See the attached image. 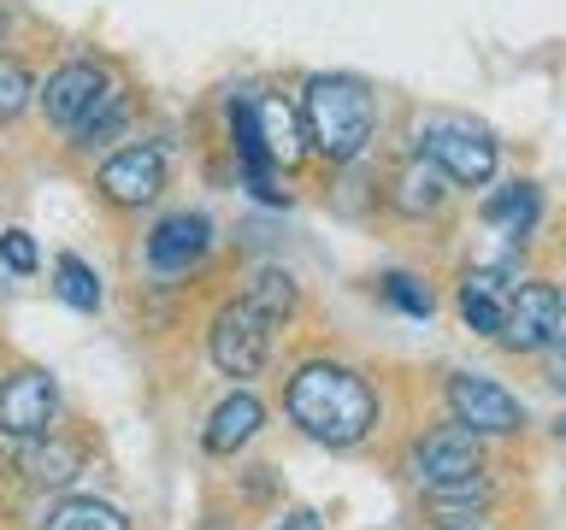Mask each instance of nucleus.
<instances>
[{
    "mask_svg": "<svg viewBox=\"0 0 566 530\" xmlns=\"http://www.w3.org/2000/svg\"><path fill=\"white\" fill-rule=\"evenodd\" d=\"M283 413L301 436L325 442V448H354L378 424V395L354 365L336 360H307L283 389Z\"/></svg>",
    "mask_w": 566,
    "mask_h": 530,
    "instance_id": "nucleus-1",
    "label": "nucleus"
},
{
    "mask_svg": "<svg viewBox=\"0 0 566 530\" xmlns=\"http://www.w3.org/2000/svg\"><path fill=\"white\" fill-rule=\"evenodd\" d=\"M301 118H307V148L325 166H354L378 136V95L348 71H318L301 95Z\"/></svg>",
    "mask_w": 566,
    "mask_h": 530,
    "instance_id": "nucleus-2",
    "label": "nucleus"
},
{
    "mask_svg": "<svg viewBox=\"0 0 566 530\" xmlns=\"http://www.w3.org/2000/svg\"><path fill=\"white\" fill-rule=\"evenodd\" d=\"M207 353L224 378H260V365L272 360V318H265L248 295H237L230 307H219V318H212Z\"/></svg>",
    "mask_w": 566,
    "mask_h": 530,
    "instance_id": "nucleus-3",
    "label": "nucleus"
},
{
    "mask_svg": "<svg viewBox=\"0 0 566 530\" xmlns=\"http://www.w3.org/2000/svg\"><path fill=\"white\" fill-rule=\"evenodd\" d=\"M419 153L437 159V171L449 177L460 189H484L495 177V141L490 130H478V124H460V118H431L419 130Z\"/></svg>",
    "mask_w": 566,
    "mask_h": 530,
    "instance_id": "nucleus-4",
    "label": "nucleus"
},
{
    "mask_svg": "<svg viewBox=\"0 0 566 530\" xmlns=\"http://www.w3.org/2000/svg\"><path fill=\"white\" fill-rule=\"evenodd\" d=\"M484 471V448H478V431L472 424H437V431L419 436L413 448V477L424 489H449V484H472Z\"/></svg>",
    "mask_w": 566,
    "mask_h": 530,
    "instance_id": "nucleus-5",
    "label": "nucleus"
},
{
    "mask_svg": "<svg viewBox=\"0 0 566 530\" xmlns=\"http://www.w3.org/2000/svg\"><path fill=\"white\" fill-rule=\"evenodd\" d=\"M106 71L95 60H65L60 71H48V83H42V95H35V106H42V118L53 124V130H77V124L95 113V100L106 95Z\"/></svg>",
    "mask_w": 566,
    "mask_h": 530,
    "instance_id": "nucleus-6",
    "label": "nucleus"
},
{
    "mask_svg": "<svg viewBox=\"0 0 566 530\" xmlns=\"http://www.w3.org/2000/svg\"><path fill=\"white\" fill-rule=\"evenodd\" d=\"M53 413H60V389H53L48 371L24 365V371H12V378H0V431L12 442L48 436Z\"/></svg>",
    "mask_w": 566,
    "mask_h": 530,
    "instance_id": "nucleus-7",
    "label": "nucleus"
},
{
    "mask_svg": "<svg viewBox=\"0 0 566 530\" xmlns=\"http://www.w3.org/2000/svg\"><path fill=\"white\" fill-rule=\"evenodd\" d=\"M95 189L113 206H148L154 194L166 189V153H159L154 141H130V148H118L95 171Z\"/></svg>",
    "mask_w": 566,
    "mask_h": 530,
    "instance_id": "nucleus-8",
    "label": "nucleus"
},
{
    "mask_svg": "<svg viewBox=\"0 0 566 530\" xmlns=\"http://www.w3.org/2000/svg\"><path fill=\"white\" fill-rule=\"evenodd\" d=\"M449 406L460 424H472L478 436H513L525 424V406L507 395L502 383L490 378H472V371H460V378H449Z\"/></svg>",
    "mask_w": 566,
    "mask_h": 530,
    "instance_id": "nucleus-9",
    "label": "nucleus"
},
{
    "mask_svg": "<svg viewBox=\"0 0 566 530\" xmlns=\"http://www.w3.org/2000/svg\"><path fill=\"white\" fill-rule=\"evenodd\" d=\"M555 318H560V289L555 283H520L507 300V325H502V342L507 353H543L555 342Z\"/></svg>",
    "mask_w": 566,
    "mask_h": 530,
    "instance_id": "nucleus-10",
    "label": "nucleus"
},
{
    "mask_svg": "<svg viewBox=\"0 0 566 530\" xmlns=\"http://www.w3.org/2000/svg\"><path fill=\"white\" fill-rule=\"evenodd\" d=\"M207 247H212V224L201 212H171L148 236V265L154 272H189L195 259H207Z\"/></svg>",
    "mask_w": 566,
    "mask_h": 530,
    "instance_id": "nucleus-11",
    "label": "nucleus"
},
{
    "mask_svg": "<svg viewBox=\"0 0 566 530\" xmlns=\"http://www.w3.org/2000/svg\"><path fill=\"white\" fill-rule=\"evenodd\" d=\"M230 136H237V159H242V177H248V189L260 194V201H283V189H277V159L272 148H265V136H260V106L254 100H237L230 106Z\"/></svg>",
    "mask_w": 566,
    "mask_h": 530,
    "instance_id": "nucleus-12",
    "label": "nucleus"
},
{
    "mask_svg": "<svg viewBox=\"0 0 566 530\" xmlns=\"http://www.w3.org/2000/svg\"><path fill=\"white\" fill-rule=\"evenodd\" d=\"M442 201H449V177L437 171V159L413 153L396 177H389V206H396L401 219H431Z\"/></svg>",
    "mask_w": 566,
    "mask_h": 530,
    "instance_id": "nucleus-13",
    "label": "nucleus"
},
{
    "mask_svg": "<svg viewBox=\"0 0 566 530\" xmlns=\"http://www.w3.org/2000/svg\"><path fill=\"white\" fill-rule=\"evenodd\" d=\"M260 424H265V406L248 395V389H237V395H224L219 406H212V418L201 431V448L207 454H237L260 436Z\"/></svg>",
    "mask_w": 566,
    "mask_h": 530,
    "instance_id": "nucleus-14",
    "label": "nucleus"
},
{
    "mask_svg": "<svg viewBox=\"0 0 566 530\" xmlns=\"http://www.w3.org/2000/svg\"><path fill=\"white\" fill-rule=\"evenodd\" d=\"M18 471H24L35 489H65L71 477L83 471V448L65 436H53V431L30 436V442H18Z\"/></svg>",
    "mask_w": 566,
    "mask_h": 530,
    "instance_id": "nucleus-15",
    "label": "nucleus"
},
{
    "mask_svg": "<svg viewBox=\"0 0 566 530\" xmlns=\"http://www.w3.org/2000/svg\"><path fill=\"white\" fill-rule=\"evenodd\" d=\"M260 106V136H265V148H272V159L283 171L290 166H301L313 148H307V118H301V106H290L283 95H265V100H254Z\"/></svg>",
    "mask_w": 566,
    "mask_h": 530,
    "instance_id": "nucleus-16",
    "label": "nucleus"
},
{
    "mask_svg": "<svg viewBox=\"0 0 566 530\" xmlns=\"http://www.w3.org/2000/svg\"><path fill=\"white\" fill-rule=\"evenodd\" d=\"M507 283L495 277V272H467L460 277V318L478 330V336H502L507 325Z\"/></svg>",
    "mask_w": 566,
    "mask_h": 530,
    "instance_id": "nucleus-17",
    "label": "nucleus"
},
{
    "mask_svg": "<svg viewBox=\"0 0 566 530\" xmlns=\"http://www.w3.org/2000/svg\"><path fill=\"white\" fill-rule=\"evenodd\" d=\"M490 512V489L478 484H449V489H424V519L442 530H472Z\"/></svg>",
    "mask_w": 566,
    "mask_h": 530,
    "instance_id": "nucleus-18",
    "label": "nucleus"
},
{
    "mask_svg": "<svg viewBox=\"0 0 566 530\" xmlns=\"http://www.w3.org/2000/svg\"><path fill=\"white\" fill-rule=\"evenodd\" d=\"M124 124H130V95H124V88H106V95L95 100V113L71 130V148L95 153V148H106V141L124 136Z\"/></svg>",
    "mask_w": 566,
    "mask_h": 530,
    "instance_id": "nucleus-19",
    "label": "nucleus"
},
{
    "mask_svg": "<svg viewBox=\"0 0 566 530\" xmlns=\"http://www.w3.org/2000/svg\"><path fill=\"white\" fill-rule=\"evenodd\" d=\"M537 206H543L537 183H507L484 201V224H502L507 236H525V230L537 224Z\"/></svg>",
    "mask_w": 566,
    "mask_h": 530,
    "instance_id": "nucleus-20",
    "label": "nucleus"
},
{
    "mask_svg": "<svg viewBox=\"0 0 566 530\" xmlns=\"http://www.w3.org/2000/svg\"><path fill=\"white\" fill-rule=\"evenodd\" d=\"M42 530H130V519L118 507L95 501V495H71L42 519Z\"/></svg>",
    "mask_w": 566,
    "mask_h": 530,
    "instance_id": "nucleus-21",
    "label": "nucleus"
},
{
    "mask_svg": "<svg viewBox=\"0 0 566 530\" xmlns=\"http://www.w3.org/2000/svg\"><path fill=\"white\" fill-rule=\"evenodd\" d=\"M254 307L272 318V325H283V318L295 312V300H301V289H295V277L290 272H277V265H260L254 277H248V289H242Z\"/></svg>",
    "mask_w": 566,
    "mask_h": 530,
    "instance_id": "nucleus-22",
    "label": "nucleus"
},
{
    "mask_svg": "<svg viewBox=\"0 0 566 530\" xmlns=\"http://www.w3.org/2000/svg\"><path fill=\"white\" fill-rule=\"evenodd\" d=\"M53 289H60V300H65V307H77V312H95L101 307V277L88 272L77 254L53 259Z\"/></svg>",
    "mask_w": 566,
    "mask_h": 530,
    "instance_id": "nucleus-23",
    "label": "nucleus"
},
{
    "mask_svg": "<svg viewBox=\"0 0 566 530\" xmlns=\"http://www.w3.org/2000/svg\"><path fill=\"white\" fill-rule=\"evenodd\" d=\"M35 95H42V88H35L30 65L18 60V53H0V124H18L30 113Z\"/></svg>",
    "mask_w": 566,
    "mask_h": 530,
    "instance_id": "nucleus-24",
    "label": "nucleus"
},
{
    "mask_svg": "<svg viewBox=\"0 0 566 530\" xmlns=\"http://www.w3.org/2000/svg\"><path fill=\"white\" fill-rule=\"evenodd\" d=\"M384 300L401 307L407 318H431V289H424L413 272H384Z\"/></svg>",
    "mask_w": 566,
    "mask_h": 530,
    "instance_id": "nucleus-25",
    "label": "nucleus"
},
{
    "mask_svg": "<svg viewBox=\"0 0 566 530\" xmlns=\"http://www.w3.org/2000/svg\"><path fill=\"white\" fill-rule=\"evenodd\" d=\"M0 265H7V272H18V277L35 272V242L24 236V230H7V236H0Z\"/></svg>",
    "mask_w": 566,
    "mask_h": 530,
    "instance_id": "nucleus-26",
    "label": "nucleus"
},
{
    "mask_svg": "<svg viewBox=\"0 0 566 530\" xmlns=\"http://www.w3.org/2000/svg\"><path fill=\"white\" fill-rule=\"evenodd\" d=\"M555 365H548V383H560L566 389V289H560V318H555Z\"/></svg>",
    "mask_w": 566,
    "mask_h": 530,
    "instance_id": "nucleus-27",
    "label": "nucleus"
},
{
    "mask_svg": "<svg viewBox=\"0 0 566 530\" xmlns=\"http://www.w3.org/2000/svg\"><path fill=\"white\" fill-rule=\"evenodd\" d=\"M272 530H325V524H318V512H283V524Z\"/></svg>",
    "mask_w": 566,
    "mask_h": 530,
    "instance_id": "nucleus-28",
    "label": "nucleus"
},
{
    "mask_svg": "<svg viewBox=\"0 0 566 530\" xmlns=\"http://www.w3.org/2000/svg\"><path fill=\"white\" fill-rule=\"evenodd\" d=\"M555 436H560V442H566V413H560V418H555Z\"/></svg>",
    "mask_w": 566,
    "mask_h": 530,
    "instance_id": "nucleus-29",
    "label": "nucleus"
},
{
    "mask_svg": "<svg viewBox=\"0 0 566 530\" xmlns=\"http://www.w3.org/2000/svg\"><path fill=\"white\" fill-rule=\"evenodd\" d=\"M0 30H7V12H0Z\"/></svg>",
    "mask_w": 566,
    "mask_h": 530,
    "instance_id": "nucleus-30",
    "label": "nucleus"
}]
</instances>
